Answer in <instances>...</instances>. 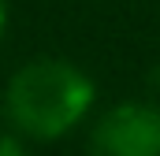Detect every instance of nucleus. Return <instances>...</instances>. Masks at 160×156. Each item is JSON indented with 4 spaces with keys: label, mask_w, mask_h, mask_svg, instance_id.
I'll return each mask as SVG.
<instances>
[{
    "label": "nucleus",
    "mask_w": 160,
    "mask_h": 156,
    "mask_svg": "<svg viewBox=\"0 0 160 156\" xmlns=\"http://www.w3.org/2000/svg\"><path fill=\"white\" fill-rule=\"evenodd\" d=\"M89 75L67 60H34L8 82V119L30 141H56L71 134L93 108Z\"/></svg>",
    "instance_id": "1"
},
{
    "label": "nucleus",
    "mask_w": 160,
    "mask_h": 156,
    "mask_svg": "<svg viewBox=\"0 0 160 156\" xmlns=\"http://www.w3.org/2000/svg\"><path fill=\"white\" fill-rule=\"evenodd\" d=\"M93 156H160V108L123 100L97 119L89 134Z\"/></svg>",
    "instance_id": "2"
},
{
    "label": "nucleus",
    "mask_w": 160,
    "mask_h": 156,
    "mask_svg": "<svg viewBox=\"0 0 160 156\" xmlns=\"http://www.w3.org/2000/svg\"><path fill=\"white\" fill-rule=\"evenodd\" d=\"M0 156H26V145L19 134H0Z\"/></svg>",
    "instance_id": "3"
},
{
    "label": "nucleus",
    "mask_w": 160,
    "mask_h": 156,
    "mask_svg": "<svg viewBox=\"0 0 160 156\" xmlns=\"http://www.w3.org/2000/svg\"><path fill=\"white\" fill-rule=\"evenodd\" d=\"M4 26H8V7H4V0H0V37H4Z\"/></svg>",
    "instance_id": "4"
}]
</instances>
